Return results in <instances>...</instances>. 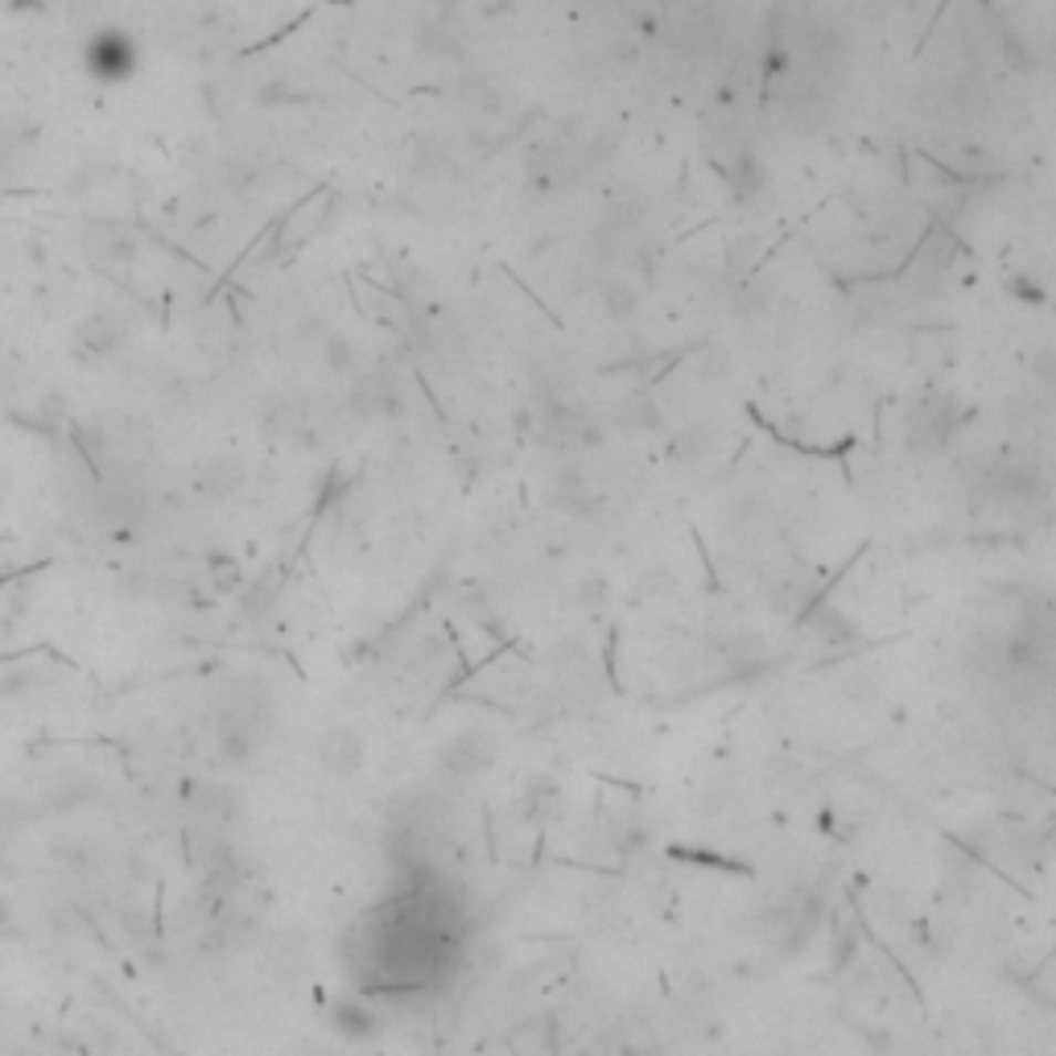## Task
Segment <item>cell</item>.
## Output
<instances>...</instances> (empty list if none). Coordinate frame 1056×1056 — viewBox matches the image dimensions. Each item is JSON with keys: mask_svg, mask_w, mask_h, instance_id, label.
I'll return each instance as SVG.
<instances>
[{"mask_svg": "<svg viewBox=\"0 0 1056 1056\" xmlns=\"http://www.w3.org/2000/svg\"><path fill=\"white\" fill-rule=\"evenodd\" d=\"M463 917L442 888H408L360 921L351 966L372 991L408 995L438 986L458 962Z\"/></svg>", "mask_w": 1056, "mask_h": 1056, "instance_id": "1", "label": "cell"}, {"mask_svg": "<svg viewBox=\"0 0 1056 1056\" xmlns=\"http://www.w3.org/2000/svg\"><path fill=\"white\" fill-rule=\"evenodd\" d=\"M970 408L957 401L953 393H929L921 396L917 405L908 408L904 417V442L912 454H924V458H933V454H945L957 442V434H962V425H966Z\"/></svg>", "mask_w": 1056, "mask_h": 1056, "instance_id": "2", "label": "cell"}, {"mask_svg": "<svg viewBox=\"0 0 1056 1056\" xmlns=\"http://www.w3.org/2000/svg\"><path fill=\"white\" fill-rule=\"evenodd\" d=\"M499 759V739L487 726H467V731H454L451 739L438 747V768L454 780H475L487 776Z\"/></svg>", "mask_w": 1056, "mask_h": 1056, "instance_id": "3", "label": "cell"}, {"mask_svg": "<svg viewBox=\"0 0 1056 1056\" xmlns=\"http://www.w3.org/2000/svg\"><path fill=\"white\" fill-rule=\"evenodd\" d=\"M549 504L561 508L566 516L590 520V516L599 513V491H594V484H590L578 467H561L558 475L549 479Z\"/></svg>", "mask_w": 1056, "mask_h": 1056, "instance_id": "4", "label": "cell"}, {"mask_svg": "<svg viewBox=\"0 0 1056 1056\" xmlns=\"http://www.w3.org/2000/svg\"><path fill=\"white\" fill-rule=\"evenodd\" d=\"M87 66L91 75L100 79H128L136 66V45L124 38V33H100L95 42L87 45Z\"/></svg>", "mask_w": 1056, "mask_h": 1056, "instance_id": "5", "label": "cell"}, {"mask_svg": "<svg viewBox=\"0 0 1056 1056\" xmlns=\"http://www.w3.org/2000/svg\"><path fill=\"white\" fill-rule=\"evenodd\" d=\"M644 310V293L635 286L632 277H611L603 281V314L611 322H632L635 314Z\"/></svg>", "mask_w": 1056, "mask_h": 1056, "instance_id": "6", "label": "cell"}, {"mask_svg": "<svg viewBox=\"0 0 1056 1056\" xmlns=\"http://www.w3.org/2000/svg\"><path fill=\"white\" fill-rule=\"evenodd\" d=\"M764 186H768V174L759 166V157H755V153H739L735 166H731V190H735V198H739V203H752Z\"/></svg>", "mask_w": 1056, "mask_h": 1056, "instance_id": "7", "label": "cell"}, {"mask_svg": "<svg viewBox=\"0 0 1056 1056\" xmlns=\"http://www.w3.org/2000/svg\"><path fill=\"white\" fill-rule=\"evenodd\" d=\"M710 451H714V429L710 425H685L673 438V454L681 463H706Z\"/></svg>", "mask_w": 1056, "mask_h": 1056, "instance_id": "8", "label": "cell"}, {"mask_svg": "<svg viewBox=\"0 0 1056 1056\" xmlns=\"http://www.w3.org/2000/svg\"><path fill=\"white\" fill-rule=\"evenodd\" d=\"M520 1032H525V1036H532V1044L525 1048V1056H553V1053H558V1024H553L549 1015L528 1019Z\"/></svg>", "mask_w": 1056, "mask_h": 1056, "instance_id": "9", "label": "cell"}, {"mask_svg": "<svg viewBox=\"0 0 1056 1056\" xmlns=\"http://www.w3.org/2000/svg\"><path fill=\"white\" fill-rule=\"evenodd\" d=\"M611 594V587H607L603 573H587L582 582H573V603L578 607H599Z\"/></svg>", "mask_w": 1056, "mask_h": 1056, "instance_id": "10", "label": "cell"}, {"mask_svg": "<svg viewBox=\"0 0 1056 1056\" xmlns=\"http://www.w3.org/2000/svg\"><path fill=\"white\" fill-rule=\"evenodd\" d=\"M322 355H327V363H331L334 372H351V363H355V343L343 339V334H331L327 348H322Z\"/></svg>", "mask_w": 1056, "mask_h": 1056, "instance_id": "11", "label": "cell"}, {"mask_svg": "<svg viewBox=\"0 0 1056 1056\" xmlns=\"http://www.w3.org/2000/svg\"><path fill=\"white\" fill-rule=\"evenodd\" d=\"M697 372H702V376H714V380L731 376V360H726V351H706L702 363H697Z\"/></svg>", "mask_w": 1056, "mask_h": 1056, "instance_id": "12", "label": "cell"}, {"mask_svg": "<svg viewBox=\"0 0 1056 1056\" xmlns=\"http://www.w3.org/2000/svg\"><path fill=\"white\" fill-rule=\"evenodd\" d=\"M1036 376L1048 380V384H1056V348H1048V351H1041V355H1036Z\"/></svg>", "mask_w": 1056, "mask_h": 1056, "instance_id": "13", "label": "cell"}]
</instances>
